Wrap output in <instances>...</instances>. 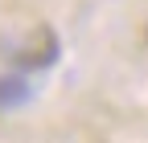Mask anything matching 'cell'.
<instances>
[{"mask_svg":"<svg viewBox=\"0 0 148 143\" xmlns=\"http://www.w3.org/2000/svg\"><path fill=\"white\" fill-rule=\"evenodd\" d=\"M16 61L29 69H45L58 61V37H53L49 25H37L33 33H25V41L16 45Z\"/></svg>","mask_w":148,"mask_h":143,"instance_id":"cell-1","label":"cell"},{"mask_svg":"<svg viewBox=\"0 0 148 143\" xmlns=\"http://www.w3.org/2000/svg\"><path fill=\"white\" fill-rule=\"evenodd\" d=\"M29 98V86L21 78H0V106H21Z\"/></svg>","mask_w":148,"mask_h":143,"instance_id":"cell-2","label":"cell"}]
</instances>
